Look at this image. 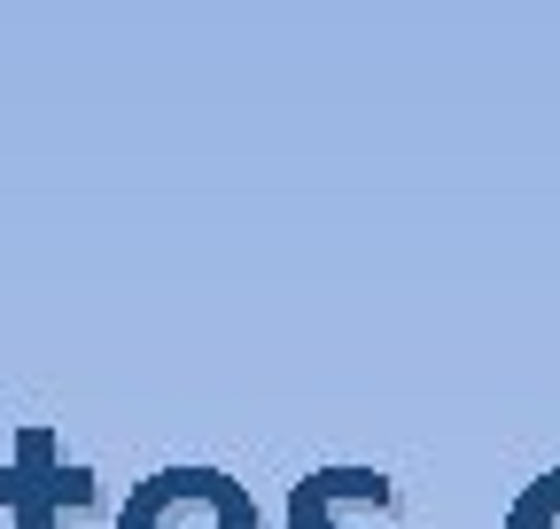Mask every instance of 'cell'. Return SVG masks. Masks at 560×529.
Listing matches in <instances>:
<instances>
[{"label": "cell", "instance_id": "6da1fadb", "mask_svg": "<svg viewBox=\"0 0 560 529\" xmlns=\"http://www.w3.org/2000/svg\"><path fill=\"white\" fill-rule=\"evenodd\" d=\"M125 529H257V514L219 468H164L132 498Z\"/></svg>", "mask_w": 560, "mask_h": 529}, {"label": "cell", "instance_id": "7a4b0ae2", "mask_svg": "<svg viewBox=\"0 0 560 529\" xmlns=\"http://www.w3.org/2000/svg\"><path fill=\"white\" fill-rule=\"evenodd\" d=\"M506 529H560V468L537 475V483L506 506Z\"/></svg>", "mask_w": 560, "mask_h": 529}]
</instances>
